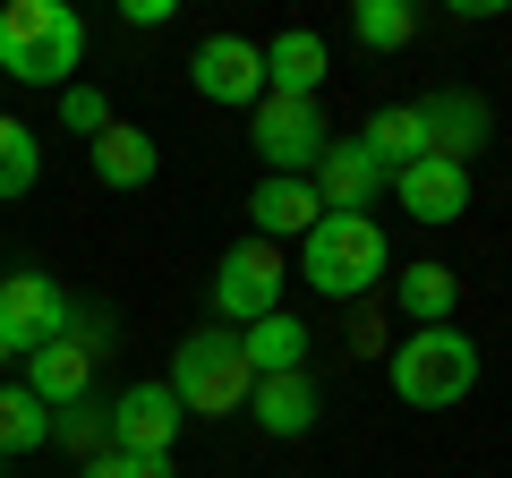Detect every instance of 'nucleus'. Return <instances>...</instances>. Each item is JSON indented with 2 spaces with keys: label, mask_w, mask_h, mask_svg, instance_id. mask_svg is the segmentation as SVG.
Returning a JSON list of instances; mask_svg holds the SVG:
<instances>
[{
  "label": "nucleus",
  "mask_w": 512,
  "mask_h": 478,
  "mask_svg": "<svg viewBox=\"0 0 512 478\" xmlns=\"http://www.w3.org/2000/svg\"><path fill=\"white\" fill-rule=\"evenodd\" d=\"M77 60H86V18L69 0H0V77L69 94Z\"/></svg>",
  "instance_id": "nucleus-1"
},
{
  "label": "nucleus",
  "mask_w": 512,
  "mask_h": 478,
  "mask_svg": "<svg viewBox=\"0 0 512 478\" xmlns=\"http://www.w3.org/2000/svg\"><path fill=\"white\" fill-rule=\"evenodd\" d=\"M384 274H393V248H384L376 214H325L299 239V282L325 299H367Z\"/></svg>",
  "instance_id": "nucleus-2"
},
{
  "label": "nucleus",
  "mask_w": 512,
  "mask_h": 478,
  "mask_svg": "<svg viewBox=\"0 0 512 478\" xmlns=\"http://www.w3.org/2000/svg\"><path fill=\"white\" fill-rule=\"evenodd\" d=\"M393 393L402 410H453L478 393V342L461 325H419L393 342Z\"/></svg>",
  "instance_id": "nucleus-3"
},
{
  "label": "nucleus",
  "mask_w": 512,
  "mask_h": 478,
  "mask_svg": "<svg viewBox=\"0 0 512 478\" xmlns=\"http://www.w3.org/2000/svg\"><path fill=\"white\" fill-rule=\"evenodd\" d=\"M163 385L180 393L188 419H231V410H248L256 376H248V359H239V333L205 325V333H188V342H180V359H171Z\"/></svg>",
  "instance_id": "nucleus-4"
},
{
  "label": "nucleus",
  "mask_w": 512,
  "mask_h": 478,
  "mask_svg": "<svg viewBox=\"0 0 512 478\" xmlns=\"http://www.w3.org/2000/svg\"><path fill=\"white\" fill-rule=\"evenodd\" d=\"M282 291H291V257H282V248H265V239L222 248V265H214V316H222V333H248L256 316H274Z\"/></svg>",
  "instance_id": "nucleus-5"
},
{
  "label": "nucleus",
  "mask_w": 512,
  "mask_h": 478,
  "mask_svg": "<svg viewBox=\"0 0 512 478\" xmlns=\"http://www.w3.org/2000/svg\"><path fill=\"white\" fill-rule=\"evenodd\" d=\"M248 146L265 154V171H274V180H308L316 154L333 146V129H325V111L299 103V94H265V103L248 111Z\"/></svg>",
  "instance_id": "nucleus-6"
},
{
  "label": "nucleus",
  "mask_w": 512,
  "mask_h": 478,
  "mask_svg": "<svg viewBox=\"0 0 512 478\" xmlns=\"http://www.w3.org/2000/svg\"><path fill=\"white\" fill-rule=\"evenodd\" d=\"M94 359H103V325H69L60 342L26 350V376H18V385L35 393L43 410H77L94 393Z\"/></svg>",
  "instance_id": "nucleus-7"
},
{
  "label": "nucleus",
  "mask_w": 512,
  "mask_h": 478,
  "mask_svg": "<svg viewBox=\"0 0 512 478\" xmlns=\"http://www.w3.org/2000/svg\"><path fill=\"white\" fill-rule=\"evenodd\" d=\"M188 86H197L205 103H222V111H256V103H265V43L205 35L197 60H188Z\"/></svg>",
  "instance_id": "nucleus-8"
},
{
  "label": "nucleus",
  "mask_w": 512,
  "mask_h": 478,
  "mask_svg": "<svg viewBox=\"0 0 512 478\" xmlns=\"http://www.w3.org/2000/svg\"><path fill=\"white\" fill-rule=\"evenodd\" d=\"M69 325H77V308H69V291H60L52 274H35V265L0 274V333H9L18 350H43V342H60Z\"/></svg>",
  "instance_id": "nucleus-9"
},
{
  "label": "nucleus",
  "mask_w": 512,
  "mask_h": 478,
  "mask_svg": "<svg viewBox=\"0 0 512 478\" xmlns=\"http://www.w3.org/2000/svg\"><path fill=\"white\" fill-rule=\"evenodd\" d=\"M384 188H393V197H402V214H410V222H427V231H444V222L470 214V163H444V154H419V163H402Z\"/></svg>",
  "instance_id": "nucleus-10"
},
{
  "label": "nucleus",
  "mask_w": 512,
  "mask_h": 478,
  "mask_svg": "<svg viewBox=\"0 0 512 478\" xmlns=\"http://www.w3.org/2000/svg\"><path fill=\"white\" fill-rule=\"evenodd\" d=\"M103 419H111V453H171L180 427H188V410H180L171 385H128Z\"/></svg>",
  "instance_id": "nucleus-11"
},
{
  "label": "nucleus",
  "mask_w": 512,
  "mask_h": 478,
  "mask_svg": "<svg viewBox=\"0 0 512 478\" xmlns=\"http://www.w3.org/2000/svg\"><path fill=\"white\" fill-rule=\"evenodd\" d=\"M419 129H427V154H444V163H470V154L495 137V111L478 103L470 86H444V94H427V103H419Z\"/></svg>",
  "instance_id": "nucleus-12"
},
{
  "label": "nucleus",
  "mask_w": 512,
  "mask_h": 478,
  "mask_svg": "<svg viewBox=\"0 0 512 478\" xmlns=\"http://www.w3.org/2000/svg\"><path fill=\"white\" fill-rule=\"evenodd\" d=\"M384 180H393V171H384L359 137H333V146L316 154V171H308V188L325 197V214H367V197H376Z\"/></svg>",
  "instance_id": "nucleus-13"
},
{
  "label": "nucleus",
  "mask_w": 512,
  "mask_h": 478,
  "mask_svg": "<svg viewBox=\"0 0 512 478\" xmlns=\"http://www.w3.org/2000/svg\"><path fill=\"white\" fill-rule=\"evenodd\" d=\"M248 222H256V239L265 248H282V239H308L316 222H325V197H316L308 180H256V197H248Z\"/></svg>",
  "instance_id": "nucleus-14"
},
{
  "label": "nucleus",
  "mask_w": 512,
  "mask_h": 478,
  "mask_svg": "<svg viewBox=\"0 0 512 478\" xmlns=\"http://www.w3.org/2000/svg\"><path fill=\"white\" fill-rule=\"evenodd\" d=\"M333 52L316 26H282L274 43H265V94H299V103H316V86H325Z\"/></svg>",
  "instance_id": "nucleus-15"
},
{
  "label": "nucleus",
  "mask_w": 512,
  "mask_h": 478,
  "mask_svg": "<svg viewBox=\"0 0 512 478\" xmlns=\"http://www.w3.org/2000/svg\"><path fill=\"white\" fill-rule=\"evenodd\" d=\"M316 410H325V402H316V376L308 368H299V376H256V393H248V419L265 427V436H282V444L308 436Z\"/></svg>",
  "instance_id": "nucleus-16"
},
{
  "label": "nucleus",
  "mask_w": 512,
  "mask_h": 478,
  "mask_svg": "<svg viewBox=\"0 0 512 478\" xmlns=\"http://www.w3.org/2000/svg\"><path fill=\"white\" fill-rule=\"evenodd\" d=\"M308 342H316V333L308 325H299V316H256V325L248 333H239V359H248V376H299V368H308Z\"/></svg>",
  "instance_id": "nucleus-17"
},
{
  "label": "nucleus",
  "mask_w": 512,
  "mask_h": 478,
  "mask_svg": "<svg viewBox=\"0 0 512 478\" xmlns=\"http://www.w3.org/2000/svg\"><path fill=\"white\" fill-rule=\"evenodd\" d=\"M86 163H94V180H103V188H146L163 154H154V129H128V120H111V129L86 146Z\"/></svg>",
  "instance_id": "nucleus-18"
},
{
  "label": "nucleus",
  "mask_w": 512,
  "mask_h": 478,
  "mask_svg": "<svg viewBox=\"0 0 512 478\" xmlns=\"http://www.w3.org/2000/svg\"><path fill=\"white\" fill-rule=\"evenodd\" d=\"M453 299H461L453 265H402V282H393V308L410 316V333L419 325H453Z\"/></svg>",
  "instance_id": "nucleus-19"
},
{
  "label": "nucleus",
  "mask_w": 512,
  "mask_h": 478,
  "mask_svg": "<svg viewBox=\"0 0 512 478\" xmlns=\"http://www.w3.org/2000/svg\"><path fill=\"white\" fill-rule=\"evenodd\" d=\"M359 146L376 154L384 171H402V163H419V154H427V129H419V103H384L376 120H367V129H359Z\"/></svg>",
  "instance_id": "nucleus-20"
},
{
  "label": "nucleus",
  "mask_w": 512,
  "mask_h": 478,
  "mask_svg": "<svg viewBox=\"0 0 512 478\" xmlns=\"http://www.w3.org/2000/svg\"><path fill=\"white\" fill-rule=\"evenodd\" d=\"M43 444H52V410H43L26 385H0V461L43 453Z\"/></svg>",
  "instance_id": "nucleus-21"
},
{
  "label": "nucleus",
  "mask_w": 512,
  "mask_h": 478,
  "mask_svg": "<svg viewBox=\"0 0 512 478\" xmlns=\"http://www.w3.org/2000/svg\"><path fill=\"white\" fill-rule=\"evenodd\" d=\"M35 180H43V137L26 129V120H9V111H0V205L26 197Z\"/></svg>",
  "instance_id": "nucleus-22"
},
{
  "label": "nucleus",
  "mask_w": 512,
  "mask_h": 478,
  "mask_svg": "<svg viewBox=\"0 0 512 478\" xmlns=\"http://www.w3.org/2000/svg\"><path fill=\"white\" fill-rule=\"evenodd\" d=\"M350 26H359L367 52H402V43L419 35V9H410V0H359V9H350Z\"/></svg>",
  "instance_id": "nucleus-23"
},
{
  "label": "nucleus",
  "mask_w": 512,
  "mask_h": 478,
  "mask_svg": "<svg viewBox=\"0 0 512 478\" xmlns=\"http://www.w3.org/2000/svg\"><path fill=\"white\" fill-rule=\"evenodd\" d=\"M52 444H60V453H77V470H86V461H103V453H111V419H103L94 402L52 410Z\"/></svg>",
  "instance_id": "nucleus-24"
},
{
  "label": "nucleus",
  "mask_w": 512,
  "mask_h": 478,
  "mask_svg": "<svg viewBox=\"0 0 512 478\" xmlns=\"http://www.w3.org/2000/svg\"><path fill=\"white\" fill-rule=\"evenodd\" d=\"M60 120H69V129L94 146V137L111 129V94H103V86H69V94H60Z\"/></svg>",
  "instance_id": "nucleus-25"
},
{
  "label": "nucleus",
  "mask_w": 512,
  "mask_h": 478,
  "mask_svg": "<svg viewBox=\"0 0 512 478\" xmlns=\"http://www.w3.org/2000/svg\"><path fill=\"white\" fill-rule=\"evenodd\" d=\"M77 478H171V453H103V461H86Z\"/></svg>",
  "instance_id": "nucleus-26"
},
{
  "label": "nucleus",
  "mask_w": 512,
  "mask_h": 478,
  "mask_svg": "<svg viewBox=\"0 0 512 478\" xmlns=\"http://www.w3.org/2000/svg\"><path fill=\"white\" fill-rule=\"evenodd\" d=\"M120 18H128V26H171V18H180V0H128Z\"/></svg>",
  "instance_id": "nucleus-27"
},
{
  "label": "nucleus",
  "mask_w": 512,
  "mask_h": 478,
  "mask_svg": "<svg viewBox=\"0 0 512 478\" xmlns=\"http://www.w3.org/2000/svg\"><path fill=\"white\" fill-rule=\"evenodd\" d=\"M18 359H26V350H18V342H9V333H0V376H9V368H18Z\"/></svg>",
  "instance_id": "nucleus-28"
},
{
  "label": "nucleus",
  "mask_w": 512,
  "mask_h": 478,
  "mask_svg": "<svg viewBox=\"0 0 512 478\" xmlns=\"http://www.w3.org/2000/svg\"><path fill=\"white\" fill-rule=\"evenodd\" d=\"M0 470H9V461H0Z\"/></svg>",
  "instance_id": "nucleus-29"
},
{
  "label": "nucleus",
  "mask_w": 512,
  "mask_h": 478,
  "mask_svg": "<svg viewBox=\"0 0 512 478\" xmlns=\"http://www.w3.org/2000/svg\"><path fill=\"white\" fill-rule=\"evenodd\" d=\"M0 86H9V77H0Z\"/></svg>",
  "instance_id": "nucleus-30"
}]
</instances>
